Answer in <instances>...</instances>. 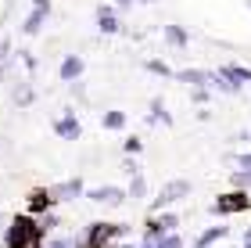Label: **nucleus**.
Returning a JSON list of instances; mask_svg holds the SVG:
<instances>
[{
  "label": "nucleus",
  "instance_id": "1",
  "mask_svg": "<svg viewBox=\"0 0 251 248\" xmlns=\"http://www.w3.org/2000/svg\"><path fill=\"white\" fill-rule=\"evenodd\" d=\"M47 234L40 230V220L29 216V212H18L15 220L7 223V234H4V248H43Z\"/></svg>",
  "mask_w": 251,
  "mask_h": 248
},
{
  "label": "nucleus",
  "instance_id": "2",
  "mask_svg": "<svg viewBox=\"0 0 251 248\" xmlns=\"http://www.w3.org/2000/svg\"><path fill=\"white\" fill-rule=\"evenodd\" d=\"M129 227L126 223H90L83 238H75V248H108L115 241H126Z\"/></svg>",
  "mask_w": 251,
  "mask_h": 248
},
{
  "label": "nucleus",
  "instance_id": "3",
  "mask_svg": "<svg viewBox=\"0 0 251 248\" xmlns=\"http://www.w3.org/2000/svg\"><path fill=\"white\" fill-rule=\"evenodd\" d=\"M251 209V198H248V191H226V194H215V201L208 205L212 216H237V212H248Z\"/></svg>",
  "mask_w": 251,
  "mask_h": 248
},
{
  "label": "nucleus",
  "instance_id": "4",
  "mask_svg": "<svg viewBox=\"0 0 251 248\" xmlns=\"http://www.w3.org/2000/svg\"><path fill=\"white\" fill-rule=\"evenodd\" d=\"M176 230H179V216H176V212L147 216V223H144V245H158L165 234H176Z\"/></svg>",
  "mask_w": 251,
  "mask_h": 248
},
{
  "label": "nucleus",
  "instance_id": "5",
  "mask_svg": "<svg viewBox=\"0 0 251 248\" xmlns=\"http://www.w3.org/2000/svg\"><path fill=\"white\" fill-rule=\"evenodd\" d=\"M190 191H194V187H190V180H183V176H179V180H169V184L158 191V198L151 201V216L165 212L169 205H176V201H179V198H187Z\"/></svg>",
  "mask_w": 251,
  "mask_h": 248
},
{
  "label": "nucleus",
  "instance_id": "6",
  "mask_svg": "<svg viewBox=\"0 0 251 248\" xmlns=\"http://www.w3.org/2000/svg\"><path fill=\"white\" fill-rule=\"evenodd\" d=\"M58 201H54V194H50V187H32L29 191V198H25V212L29 216H43V212H50Z\"/></svg>",
  "mask_w": 251,
  "mask_h": 248
},
{
  "label": "nucleus",
  "instance_id": "7",
  "mask_svg": "<svg viewBox=\"0 0 251 248\" xmlns=\"http://www.w3.org/2000/svg\"><path fill=\"white\" fill-rule=\"evenodd\" d=\"M86 198L94 201V205H111V209H115V205H122L129 194H126L122 187H115V184H104V187H90Z\"/></svg>",
  "mask_w": 251,
  "mask_h": 248
},
{
  "label": "nucleus",
  "instance_id": "8",
  "mask_svg": "<svg viewBox=\"0 0 251 248\" xmlns=\"http://www.w3.org/2000/svg\"><path fill=\"white\" fill-rule=\"evenodd\" d=\"M47 15H50V0H32V11H29V18L22 22V32H25V36H36L43 29V22H47Z\"/></svg>",
  "mask_w": 251,
  "mask_h": 248
},
{
  "label": "nucleus",
  "instance_id": "9",
  "mask_svg": "<svg viewBox=\"0 0 251 248\" xmlns=\"http://www.w3.org/2000/svg\"><path fill=\"white\" fill-rule=\"evenodd\" d=\"M50 194H54V201H75V198L86 194V184L79 176H68V180H61V184L50 187Z\"/></svg>",
  "mask_w": 251,
  "mask_h": 248
},
{
  "label": "nucleus",
  "instance_id": "10",
  "mask_svg": "<svg viewBox=\"0 0 251 248\" xmlns=\"http://www.w3.org/2000/svg\"><path fill=\"white\" fill-rule=\"evenodd\" d=\"M54 133H58L61 140H79L83 137V126H79L75 111H65L61 119H54Z\"/></svg>",
  "mask_w": 251,
  "mask_h": 248
},
{
  "label": "nucleus",
  "instance_id": "11",
  "mask_svg": "<svg viewBox=\"0 0 251 248\" xmlns=\"http://www.w3.org/2000/svg\"><path fill=\"white\" fill-rule=\"evenodd\" d=\"M97 29L104 32V36H115V32L122 29V22H119V11L111 7V4H100V7H97Z\"/></svg>",
  "mask_w": 251,
  "mask_h": 248
},
{
  "label": "nucleus",
  "instance_id": "12",
  "mask_svg": "<svg viewBox=\"0 0 251 248\" xmlns=\"http://www.w3.org/2000/svg\"><path fill=\"white\" fill-rule=\"evenodd\" d=\"M83 72H86V61L79 58V54H68V58L61 61V69H58L61 83H79V80H83Z\"/></svg>",
  "mask_w": 251,
  "mask_h": 248
},
{
  "label": "nucleus",
  "instance_id": "13",
  "mask_svg": "<svg viewBox=\"0 0 251 248\" xmlns=\"http://www.w3.org/2000/svg\"><path fill=\"white\" fill-rule=\"evenodd\" d=\"M223 76H226V80H230L237 90H241L244 83H251V69H248V65H237V61H226L223 65V69H219Z\"/></svg>",
  "mask_w": 251,
  "mask_h": 248
},
{
  "label": "nucleus",
  "instance_id": "14",
  "mask_svg": "<svg viewBox=\"0 0 251 248\" xmlns=\"http://www.w3.org/2000/svg\"><path fill=\"white\" fill-rule=\"evenodd\" d=\"M176 80H179V83H187L190 90L208 86V69H179V72H176Z\"/></svg>",
  "mask_w": 251,
  "mask_h": 248
},
{
  "label": "nucleus",
  "instance_id": "15",
  "mask_svg": "<svg viewBox=\"0 0 251 248\" xmlns=\"http://www.w3.org/2000/svg\"><path fill=\"white\" fill-rule=\"evenodd\" d=\"M162 32H165V43H169V47H176V51H183L187 43H190V32L183 26H176V22H173V26H165Z\"/></svg>",
  "mask_w": 251,
  "mask_h": 248
},
{
  "label": "nucleus",
  "instance_id": "16",
  "mask_svg": "<svg viewBox=\"0 0 251 248\" xmlns=\"http://www.w3.org/2000/svg\"><path fill=\"white\" fill-rule=\"evenodd\" d=\"M154 122H162V126H173V115L165 111V101H162V97H151V111H147V126H154Z\"/></svg>",
  "mask_w": 251,
  "mask_h": 248
},
{
  "label": "nucleus",
  "instance_id": "17",
  "mask_svg": "<svg viewBox=\"0 0 251 248\" xmlns=\"http://www.w3.org/2000/svg\"><path fill=\"white\" fill-rule=\"evenodd\" d=\"M226 238V227H204L198 238H194V248H212V245H219Z\"/></svg>",
  "mask_w": 251,
  "mask_h": 248
},
{
  "label": "nucleus",
  "instance_id": "18",
  "mask_svg": "<svg viewBox=\"0 0 251 248\" xmlns=\"http://www.w3.org/2000/svg\"><path fill=\"white\" fill-rule=\"evenodd\" d=\"M126 111H119V108H111V111H104V115H100V126L104 130H111V133H119V130H126Z\"/></svg>",
  "mask_w": 251,
  "mask_h": 248
},
{
  "label": "nucleus",
  "instance_id": "19",
  "mask_svg": "<svg viewBox=\"0 0 251 248\" xmlns=\"http://www.w3.org/2000/svg\"><path fill=\"white\" fill-rule=\"evenodd\" d=\"M208 86H212V90H219V94H230V97H233V94H241V90H237L230 80H226V76H223L219 69H215V72H208Z\"/></svg>",
  "mask_w": 251,
  "mask_h": 248
},
{
  "label": "nucleus",
  "instance_id": "20",
  "mask_svg": "<svg viewBox=\"0 0 251 248\" xmlns=\"http://www.w3.org/2000/svg\"><path fill=\"white\" fill-rule=\"evenodd\" d=\"M144 69H147V72H154V76H165V80H176V72L169 69L162 58H147V61H144Z\"/></svg>",
  "mask_w": 251,
  "mask_h": 248
},
{
  "label": "nucleus",
  "instance_id": "21",
  "mask_svg": "<svg viewBox=\"0 0 251 248\" xmlns=\"http://www.w3.org/2000/svg\"><path fill=\"white\" fill-rule=\"evenodd\" d=\"M32 97H36V90H32V83H18L15 86V105H32Z\"/></svg>",
  "mask_w": 251,
  "mask_h": 248
},
{
  "label": "nucleus",
  "instance_id": "22",
  "mask_svg": "<svg viewBox=\"0 0 251 248\" xmlns=\"http://www.w3.org/2000/svg\"><path fill=\"white\" fill-rule=\"evenodd\" d=\"M230 187H233V191H251V173L233 169V173H230Z\"/></svg>",
  "mask_w": 251,
  "mask_h": 248
},
{
  "label": "nucleus",
  "instance_id": "23",
  "mask_svg": "<svg viewBox=\"0 0 251 248\" xmlns=\"http://www.w3.org/2000/svg\"><path fill=\"white\" fill-rule=\"evenodd\" d=\"M126 194H129V198H144V194H147V180H144V176H129Z\"/></svg>",
  "mask_w": 251,
  "mask_h": 248
},
{
  "label": "nucleus",
  "instance_id": "24",
  "mask_svg": "<svg viewBox=\"0 0 251 248\" xmlns=\"http://www.w3.org/2000/svg\"><path fill=\"white\" fill-rule=\"evenodd\" d=\"M190 97H194V105H198V108H208V101H212V86H198V90H190Z\"/></svg>",
  "mask_w": 251,
  "mask_h": 248
},
{
  "label": "nucleus",
  "instance_id": "25",
  "mask_svg": "<svg viewBox=\"0 0 251 248\" xmlns=\"http://www.w3.org/2000/svg\"><path fill=\"white\" fill-rule=\"evenodd\" d=\"M154 248H183V234H179V230H176V234H165Z\"/></svg>",
  "mask_w": 251,
  "mask_h": 248
},
{
  "label": "nucleus",
  "instance_id": "26",
  "mask_svg": "<svg viewBox=\"0 0 251 248\" xmlns=\"http://www.w3.org/2000/svg\"><path fill=\"white\" fill-rule=\"evenodd\" d=\"M122 148H126V155H140V151H144V140H140V137H126Z\"/></svg>",
  "mask_w": 251,
  "mask_h": 248
},
{
  "label": "nucleus",
  "instance_id": "27",
  "mask_svg": "<svg viewBox=\"0 0 251 248\" xmlns=\"http://www.w3.org/2000/svg\"><path fill=\"white\" fill-rule=\"evenodd\" d=\"M54 227H58V216H54V212H43V216H40V230H43V234H50Z\"/></svg>",
  "mask_w": 251,
  "mask_h": 248
},
{
  "label": "nucleus",
  "instance_id": "28",
  "mask_svg": "<svg viewBox=\"0 0 251 248\" xmlns=\"http://www.w3.org/2000/svg\"><path fill=\"white\" fill-rule=\"evenodd\" d=\"M43 248H75V238H50Z\"/></svg>",
  "mask_w": 251,
  "mask_h": 248
},
{
  "label": "nucleus",
  "instance_id": "29",
  "mask_svg": "<svg viewBox=\"0 0 251 248\" xmlns=\"http://www.w3.org/2000/svg\"><path fill=\"white\" fill-rule=\"evenodd\" d=\"M233 165H237V169H244V173H251V151H241V155L233 159Z\"/></svg>",
  "mask_w": 251,
  "mask_h": 248
},
{
  "label": "nucleus",
  "instance_id": "30",
  "mask_svg": "<svg viewBox=\"0 0 251 248\" xmlns=\"http://www.w3.org/2000/svg\"><path fill=\"white\" fill-rule=\"evenodd\" d=\"M122 169H126V173H129V176H140V165H136V162H133V155H129V159H126V162H122Z\"/></svg>",
  "mask_w": 251,
  "mask_h": 248
},
{
  "label": "nucleus",
  "instance_id": "31",
  "mask_svg": "<svg viewBox=\"0 0 251 248\" xmlns=\"http://www.w3.org/2000/svg\"><path fill=\"white\" fill-rule=\"evenodd\" d=\"M22 65H25V69L32 72V69H36V58H32V54H29V51H22Z\"/></svg>",
  "mask_w": 251,
  "mask_h": 248
},
{
  "label": "nucleus",
  "instance_id": "32",
  "mask_svg": "<svg viewBox=\"0 0 251 248\" xmlns=\"http://www.w3.org/2000/svg\"><path fill=\"white\" fill-rule=\"evenodd\" d=\"M136 4V0H115V11H129Z\"/></svg>",
  "mask_w": 251,
  "mask_h": 248
},
{
  "label": "nucleus",
  "instance_id": "33",
  "mask_svg": "<svg viewBox=\"0 0 251 248\" xmlns=\"http://www.w3.org/2000/svg\"><path fill=\"white\" fill-rule=\"evenodd\" d=\"M241 248H251V227L244 230V241H241Z\"/></svg>",
  "mask_w": 251,
  "mask_h": 248
},
{
  "label": "nucleus",
  "instance_id": "34",
  "mask_svg": "<svg viewBox=\"0 0 251 248\" xmlns=\"http://www.w3.org/2000/svg\"><path fill=\"white\" fill-rule=\"evenodd\" d=\"M136 4H154V0H136Z\"/></svg>",
  "mask_w": 251,
  "mask_h": 248
},
{
  "label": "nucleus",
  "instance_id": "35",
  "mask_svg": "<svg viewBox=\"0 0 251 248\" xmlns=\"http://www.w3.org/2000/svg\"><path fill=\"white\" fill-rule=\"evenodd\" d=\"M136 248H154V245H136Z\"/></svg>",
  "mask_w": 251,
  "mask_h": 248
},
{
  "label": "nucleus",
  "instance_id": "36",
  "mask_svg": "<svg viewBox=\"0 0 251 248\" xmlns=\"http://www.w3.org/2000/svg\"><path fill=\"white\" fill-rule=\"evenodd\" d=\"M212 248H219V245H212Z\"/></svg>",
  "mask_w": 251,
  "mask_h": 248
},
{
  "label": "nucleus",
  "instance_id": "37",
  "mask_svg": "<svg viewBox=\"0 0 251 248\" xmlns=\"http://www.w3.org/2000/svg\"><path fill=\"white\" fill-rule=\"evenodd\" d=\"M248 7H251V0H248Z\"/></svg>",
  "mask_w": 251,
  "mask_h": 248
}]
</instances>
